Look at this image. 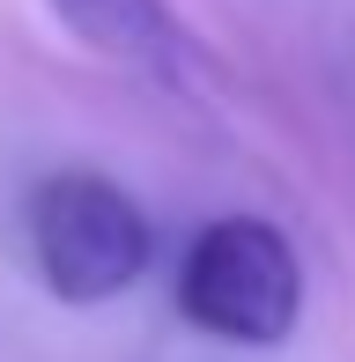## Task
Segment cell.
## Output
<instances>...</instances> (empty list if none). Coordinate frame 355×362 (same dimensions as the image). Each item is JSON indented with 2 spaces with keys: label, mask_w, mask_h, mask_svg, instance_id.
<instances>
[{
  "label": "cell",
  "mask_w": 355,
  "mask_h": 362,
  "mask_svg": "<svg viewBox=\"0 0 355 362\" xmlns=\"http://www.w3.org/2000/svg\"><path fill=\"white\" fill-rule=\"evenodd\" d=\"M178 318L222 348H281L303 318L296 244L267 215H215L178 259Z\"/></svg>",
  "instance_id": "cell-1"
},
{
  "label": "cell",
  "mask_w": 355,
  "mask_h": 362,
  "mask_svg": "<svg viewBox=\"0 0 355 362\" xmlns=\"http://www.w3.org/2000/svg\"><path fill=\"white\" fill-rule=\"evenodd\" d=\"M30 267L37 281L74 310L119 303L126 288L149 274L156 259V229L134 207V192L104 170H52L37 192H30Z\"/></svg>",
  "instance_id": "cell-2"
},
{
  "label": "cell",
  "mask_w": 355,
  "mask_h": 362,
  "mask_svg": "<svg viewBox=\"0 0 355 362\" xmlns=\"http://www.w3.org/2000/svg\"><path fill=\"white\" fill-rule=\"evenodd\" d=\"M52 8L82 45L119 59L126 74H149V81H185L192 74V37L178 30V15L163 0H52Z\"/></svg>",
  "instance_id": "cell-3"
}]
</instances>
